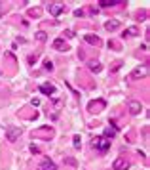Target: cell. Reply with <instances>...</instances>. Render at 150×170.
I'll return each instance as SVG.
<instances>
[{
    "label": "cell",
    "mask_w": 150,
    "mask_h": 170,
    "mask_svg": "<svg viewBox=\"0 0 150 170\" xmlns=\"http://www.w3.org/2000/svg\"><path fill=\"white\" fill-rule=\"evenodd\" d=\"M106 107L105 100H95V101H89V105H87V111L89 113H101V111Z\"/></svg>",
    "instance_id": "cell-4"
},
{
    "label": "cell",
    "mask_w": 150,
    "mask_h": 170,
    "mask_svg": "<svg viewBox=\"0 0 150 170\" xmlns=\"http://www.w3.org/2000/svg\"><path fill=\"white\" fill-rule=\"evenodd\" d=\"M93 147H95L97 151L105 153L110 149V140H106L105 136H97V138H93Z\"/></svg>",
    "instance_id": "cell-1"
},
{
    "label": "cell",
    "mask_w": 150,
    "mask_h": 170,
    "mask_svg": "<svg viewBox=\"0 0 150 170\" xmlns=\"http://www.w3.org/2000/svg\"><path fill=\"white\" fill-rule=\"evenodd\" d=\"M21 132L23 130L19 128V126H8V128H6V140H8V142H15V140L21 136Z\"/></svg>",
    "instance_id": "cell-3"
},
{
    "label": "cell",
    "mask_w": 150,
    "mask_h": 170,
    "mask_svg": "<svg viewBox=\"0 0 150 170\" xmlns=\"http://www.w3.org/2000/svg\"><path fill=\"white\" fill-rule=\"evenodd\" d=\"M65 162H67V164H70V166H76V161H74V159H70V157H68V159H65Z\"/></svg>",
    "instance_id": "cell-22"
},
{
    "label": "cell",
    "mask_w": 150,
    "mask_h": 170,
    "mask_svg": "<svg viewBox=\"0 0 150 170\" xmlns=\"http://www.w3.org/2000/svg\"><path fill=\"white\" fill-rule=\"evenodd\" d=\"M74 15H76V17H82V15H84V10H76V12H74Z\"/></svg>",
    "instance_id": "cell-25"
},
{
    "label": "cell",
    "mask_w": 150,
    "mask_h": 170,
    "mask_svg": "<svg viewBox=\"0 0 150 170\" xmlns=\"http://www.w3.org/2000/svg\"><path fill=\"white\" fill-rule=\"evenodd\" d=\"M44 69H46V71H53V63H51L50 59H46V61H44Z\"/></svg>",
    "instance_id": "cell-21"
},
{
    "label": "cell",
    "mask_w": 150,
    "mask_h": 170,
    "mask_svg": "<svg viewBox=\"0 0 150 170\" xmlns=\"http://www.w3.org/2000/svg\"><path fill=\"white\" fill-rule=\"evenodd\" d=\"M123 35H129V37H137L139 35V29L137 27H129V29H125V32Z\"/></svg>",
    "instance_id": "cell-18"
},
{
    "label": "cell",
    "mask_w": 150,
    "mask_h": 170,
    "mask_svg": "<svg viewBox=\"0 0 150 170\" xmlns=\"http://www.w3.org/2000/svg\"><path fill=\"white\" fill-rule=\"evenodd\" d=\"M146 75H148V67H146V65H142V67H137V69H133L131 78H145Z\"/></svg>",
    "instance_id": "cell-7"
},
{
    "label": "cell",
    "mask_w": 150,
    "mask_h": 170,
    "mask_svg": "<svg viewBox=\"0 0 150 170\" xmlns=\"http://www.w3.org/2000/svg\"><path fill=\"white\" fill-rule=\"evenodd\" d=\"M72 145H74V149H80V147H82V140H80V136H74L72 138Z\"/></svg>",
    "instance_id": "cell-19"
},
{
    "label": "cell",
    "mask_w": 150,
    "mask_h": 170,
    "mask_svg": "<svg viewBox=\"0 0 150 170\" xmlns=\"http://www.w3.org/2000/svg\"><path fill=\"white\" fill-rule=\"evenodd\" d=\"M97 4L101 6V8H112V6H116V4H123L122 0H99Z\"/></svg>",
    "instance_id": "cell-13"
},
{
    "label": "cell",
    "mask_w": 150,
    "mask_h": 170,
    "mask_svg": "<svg viewBox=\"0 0 150 170\" xmlns=\"http://www.w3.org/2000/svg\"><path fill=\"white\" fill-rule=\"evenodd\" d=\"M127 109H129V113H131V115H139V113L142 111V105H141V101L131 100V101L127 103Z\"/></svg>",
    "instance_id": "cell-6"
},
{
    "label": "cell",
    "mask_w": 150,
    "mask_h": 170,
    "mask_svg": "<svg viewBox=\"0 0 150 170\" xmlns=\"http://www.w3.org/2000/svg\"><path fill=\"white\" fill-rule=\"evenodd\" d=\"M120 65H122V61H116V63H114V67H112V71H118Z\"/></svg>",
    "instance_id": "cell-26"
},
{
    "label": "cell",
    "mask_w": 150,
    "mask_h": 170,
    "mask_svg": "<svg viewBox=\"0 0 150 170\" xmlns=\"http://www.w3.org/2000/svg\"><path fill=\"white\" fill-rule=\"evenodd\" d=\"M40 92L46 94V96H53L55 94V86L50 82H46V84H40Z\"/></svg>",
    "instance_id": "cell-9"
},
{
    "label": "cell",
    "mask_w": 150,
    "mask_h": 170,
    "mask_svg": "<svg viewBox=\"0 0 150 170\" xmlns=\"http://www.w3.org/2000/svg\"><path fill=\"white\" fill-rule=\"evenodd\" d=\"M127 168H129V161L125 157H118L112 162V170H127Z\"/></svg>",
    "instance_id": "cell-5"
},
{
    "label": "cell",
    "mask_w": 150,
    "mask_h": 170,
    "mask_svg": "<svg viewBox=\"0 0 150 170\" xmlns=\"http://www.w3.org/2000/svg\"><path fill=\"white\" fill-rule=\"evenodd\" d=\"M36 38H38L40 42H46V40H48V37H46L44 31H38V32H36Z\"/></svg>",
    "instance_id": "cell-20"
},
{
    "label": "cell",
    "mask_w": 150,
    "mask_h": 170,
    "mask_svg": "<svg viewBox=\"0 0 150 170\" xmlns=\"http://www.w3.org/2000/svg\"><path fill=\"white\" fill-rule=\"evenodd\" d=\"M29 15H31V17H40L42 10L40 8H31V10H29Z\"/></svg>",
    "instance_id": "cell-17"
},
{
    "label": "cell",
    "mask_w": 150,
    "mask_h": 170,
    "mask_svg": "<svg viewBox=\"0 0 150 170\" xmlns=\"http://www.w3.org/2000/svg\"><path fill=\"white\" fill-rule=\"evenodd\" d=\"M87 69H89L91 73H101V69H103V65H101L99 61L91 59V61H87Z\"/></svg>",
    "instance_id": "cell-11"
},
{
    "label": "cell",
    "mask_w": 150,
    "mask_h": 170,
    "mask_svg": "<svg viewBox=\"0 0 150 170\" xmlns=\"http://www.w3.org/2000/svg\"><path fill=\"white\" fill-rule=\"evenodd\" d=\"M48 12H50L53 17L61 15L65 12V2H50V4H48Z\"/></svg>",
    "instance_id": "cell-2"
},
{
    "label": "cell",
    "mask_w": 150,
    "mask_h": 170,
    "mask_svg": "<svg viewBox=\"0 0 150 170\" xmlns=\"http://www.w3.org/2000/svg\"><path fill=\"white\" fill-rule=\"evenodd\" d=\"M0 4H2V2H0Z\"/></svg>",
    "instance_id": "cell-28"
},
{
    "label": "cell",
    "mask_w": 150,
    "mask_h": 170,
    "mask_svg": "<svg viewBox=\"0 0 150 170\" xmlns=\"http://www.w3.org/2000/svg\"><path fill=\"white\" fill-rule=\"evenodd\" d=\"M31 151H32V153H40V147H36L34 143H32V145H31Z\"/></svg>",
    "instance_id": "cell-24"
},
{
    "label": "cell",
    "mask_w": 150,
    "mask_h": 170,
    "mask_svg": "<svg viewBox=\"0 0 150 170\" xmlns=\"http://www.w3.org/2000/svg\"><path fill=\"white\" fill-rule=\"evenodd\" d=\"M116 134H118V126H116V124H114V120H112V122H110V126L105 130V138L110 140V138H114Z\"/></svg>",
    "instance_id": "cell-10"
},
{
    "label": "cell",
    "mask_w": 150,
    "mask_h": 170,
    "mask_svg": "<svg viewBox=\"0 0 150 170\" xmlns=\"http://www.w3.org/2000/svg\"><path fill=\"white\" fill-rule=\"evenodd\" d=\"M118 27H120V21H118V19H112V21H106V23H105L106 31H116Z\"/></svg>",
    "instance_id": "cell-16"
},
{
    "label": "cell",
    "mask_w": 150,
    "mask_h": 170,
    "mask_svg": "<svg viewBox=\"0 0 150 170\" xmlns=\"http://www.w3.org/2000/svg\"><path fill=\"white\" fill-rule=\"evenodd\" d=\"M108 46H112V48H118V42H114V40H110V42H108Z\"/></svg>",
    "instance_id": "cell-27"
},
{
    "label": "cell",
    "mask_w": 150,
    "mask_h": 170,
    "mask_svg": "<svg viewBox=\"0 0 150 170\" xmlns=\"http://www.w3.org/2000/svg\"><path fill=\"white\" fill-rule=\"evenodd\" d=\"M63 35H65L67 38H72V37H74V31H65Z\"/></svg>",
    "instance_id": "cell-23"
},
{
    "label": "cell",
    "mask_w": 150,
    "mask_h": 170,
    "mask_svg": "<svg viewBox=\"0 0 150 170\" xmlns=\"http://www.w3.org/2000/svg\"><path fill=\"white\" fill-rule=\"evenodd\" d=\"M86 42H87V44H91V46H99L101 38L95 37V35H86Z\"/></svg>",
    "instance_id": "cell-15"
},
{
    "label": "cell",
    "mask_w": 150,
    "mask_h": 170,
    "mask_svg": "<svg viewBox=\"0 0 150 170\" xmlns=\"http://www.w3.org/2000/svg\"><path fill=\"white\" fill-rule=\"evenodd\" d=\"M38 170H57V166H55V162L51 161L50 157H46L44 161H42V164L38 166Z\"/></svg>",
    "instance_id": "cell-8"
},
{
    "label": "cell",
    "mask_w": 150,
    "mask_h": 170,
    "mask_svg": "<svg viewBox=\"0 0 150 170\" xmlns=\"http://www.w3.org/2000/svg\"><path fill=\"white\" fill-rule=\"evenodd\" d=\"M34 136H44V138H53V128H50V126H48V128H44V130H36V132H34Z\"/></svg>",
    "instance_id": "cell-12"
},
{
    "label": "cell",
    "mask_w": 150,
    "mask_h": 170,
    "mask_svg": "<svg viewBox=\"0 0 150 170\" xmlns=\"http://www.w3.org/2000/svg\"><path fill=\"white\" fill-rule=\"evenodd\" d=\"M51 46H53V50H57V52H65V50H67V44H65L63 38H55Z\"/></svg>",
    "instance_id": "cell-14"
}]
</instances>
